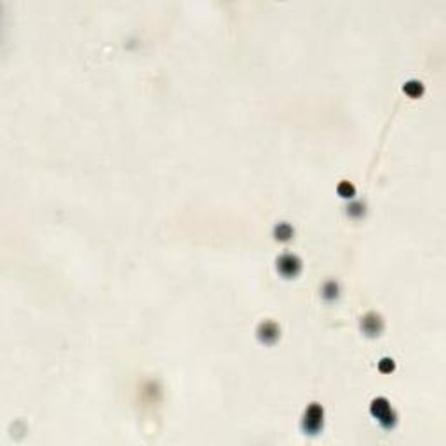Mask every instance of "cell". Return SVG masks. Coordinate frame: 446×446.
<instances>
[{"label":"cell","mask_w":446,"mask_h":446,"mask_svg":"<svg viewBox=\"0 0 446 446\" xmlns=\"http://www.w3.org/2000/svg\"><path fill=\"white\" fill-rule=\"evenodd\" d=\"M324 427V410L321 404L312 403L307 406L302 418V430L307 436H317Z\"/></svg>","instance_id":"6da1fadb"},{"label":"cell","mask_w":446,"mask_h":446,"mask_svg":"<svg viewBox=\"0 0 446 446\" xmlns=\"http://www.w3.org/2000/svg\"><path fill=\"white\" fill-rule=\"evenodd\" d=\"M379 369L382 373H385V375H387V373H392L396 369V362H394V359H391V357H382L380 359V362H379Z\"/></svg>","instance_id":"30bf717a"},{"label":"cell","mask_w":446,"mask_h":446,"mask_svg":"<svg viewBox=\"0 0 446 446\" xmlns=\"http://www.w3.org/2000/svg\"><path fill=\"white\" fill-rule=\"evenodd\" d=\"M275 265H277V272L284 279H294L302 272V260L296 255H291V253H284V255L279 256L275 260Z\"/></svg>","instance_id":"3957f363"},{"label":"cell","mask_w":446,"mask_h":446,"mask_svg":"<svg viewBox=\"0 0 446 446\" xmlns=\"http://www.w3.org/2000/svg\"><path fill=\"white\" fill-rule=\"evenodd\" d=\"M338 294H340V288H338V284H336L335 281H328L326 284L323 286V298H324V300L333 302V300L338 298Z\"/></svg>","instance_id":"ba28073f"},{"label":"cell","mask_w":446,"mask_h":446,"mask_svg":"<svg viewBox=\"0 0 446 446\" xmlns=\"http://www.w3.org/2000/svg\"><path fill=\"white\" fill-rule=\"evenodd\" d=\"M336 192H338L340 197L343 199H352L356 195V187H354L350 181H340L338 187H336Z\"/></svg>","instance_id":"9c48e42d"},{"label":"cell","mask_w":446,"mask_h":446,"mask_svg":"<svg viewBox=\"0 0 446 446\" xmlns=\"http://www.w3.org/2000/svg\"><path fill=\"white\" fill-rule=\"evenodd\" d=\"M361 330L366 336H379L384 331V321L379 314L369 312L361 319Z\"/></svg>","instance_id":"5b68a950"},{"label":"cell","mask_w":446,"mask_h":446,"mask_svg":"<svg viewBox=\"0 0 446 446\" xmlns=\"http://www.w3.org/2000/svg\"><path fill=\"white\" fill-rule=\"evenodd\" d=\"M293 234H294L293 227H291L289 223H286V221H281V223H277V225L274 227V237L277 241H282V243L289 241L291 237H293Z\"/></svg>","instance_id":"8992f818"},{"label":"cell","mask_w":446,"mask_h":446,"mask_svg":"<svg viewBox=\"0 0 446 446\" xmlns=\"http://www.w3.org/2000/svg\"><path fill=\"white\" fill-rule=\"evenodd\" d=\"M361 207H364L361 202H354L352 206H349V214H350V216L361 218V216H362V213H364V211H361Z\"/></svg>","instance_id":"8fae6325"},{"label":"cell","mask_w":446,"mask_h":446,"mask_svg":"<svg viewBox=\"0 0 446 446\" xmlns=\"http://www.w3.org/2000/svg\"><path fill=\"white\" fill-rule=\"evenodd\" d=\"M403 91L410 98H418V96H422V94H424L425 88H424V84H422L420 81H415V79H411V81H408L406 84L403 86Z\"/></svg>","instance_id":"52a82bcc"},{"label":"cell","mask_w":446,"mask_h":446,"mask_svg":"<svg viewBox=\"0 0 446 446\" xmlns=\"http://www.w3.org/2000/svg\"><path fill=\"white\" fill-rule=\"evenodd\" d=\"M369 411H371L373 417L379 420V424L384 427V429H394L396 424H398V415L392 410L391 403L385 398H377L371 401V406H369Z\"/></svg>","instance_id":"7a4b0ae2"},{"label":"cell","mask_w":446,"mask_h":446,"mask_svg":"<svg viewBox=\"0 0 446 446\" xmlns=\"http://www.w3.org/2000/svg\"><path fill=\"white\" fill-rule=\"evenodd\" d=\"M256 335H258V340L265 345H272L279 340L281 336V330L279 326L274 323V321H263L260 323V326L256 328Z\"/></svg>","instance_id":"277c9868"}]
</instances>
